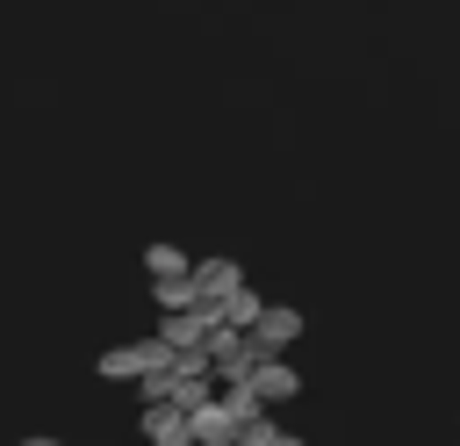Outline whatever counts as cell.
<instances>
[{"label": "cell", "instance_id": "8fae6325", "mask_svg": "<svg viewBox=\"0 0 460 446\" xmlns=\"http://www.w3.org/2000/svg\"><path fill=\"white\" fill-rule=\"evenodd\" d=\"M137 446H144V439H137Z\"/></svg>", "mask_w": 460, "mask_h": 446}, {"label": "cell", "instance_id": "52a82bcc", "mask_svg": "<svg viewBox=\"0 0 460 446\" xmlns=\"http://www.w3.org/2000/svg\"><path fill=\"white\" fill-rule=\"evenodd\" d=\"M187 266H194V259H187L180 245H144V273H151V281H172V273H187Z\"/></svg>", "mask_w": 460, "mask_h": 446}, {"label": "cell", "instance_id": "277c9868", "mask_svg": "<svg viewBox=\"0 0 460 446\" xmlns=\"http://www.w3.org/2000/svg\"><path fill=\"white\" fill-rule=\"evenodd\" d=\"M187 281H194V302H216V295H230V288L244 281V266H237V259H194Z\"/></svg>", "mask_w": 460, "mask_h": 446}, {"label": "cell", "instance_id": "30bf717a", "mask_svg": "<svg viewBox=\"0 0 460 446\" xmlns=\"http://www.w3.org/2000/svg\"><path fill=\"white\" fill-rule=\"evenodd\" d=\"M22 446H65V439H50V432H29V439H22Z\"/></svg>", "mask_w": 460, "mask_h": 446}, {"label": "cell", "instance_id": "9c48e42d", "mask_svg": "<svg viewBox=\"0 0 460 446\" xmlns=\"http://www.w3.org/2000/svg\"><path fill=\"white\" fill-rule=\"evenodd\" d=\"M266 446H309V439H295V432H273V439H266Z\"/></svg>", "mask_w": 460, "mask_h": 446}, {"label": "cell", "instance_id": "3957f363", "mask_svg": "<svg viewBox=\"0 0 460 446\" xmlns=\"http://www.w3.org/2000/svg\"><path fill=\"white\" fill-rule=\"evenodd\" d=\"M230 432H237V424H230V410H223V396L208 388V396L187 410V439H194V446H223Z\"/></svg>", "mask_w": 460, "mask_h": 446}, {"label": "cell", "instance_id": "5b68a950", "mask_svg": "<svg viewBox=\"0 0 460 446\" xmlns=\"http://www.w3.org/2000/svg\"><path fill=\"white\" fill-rule=\"evenodd\" d=\"M144 446H194V439H187V410L144 403Z\"/></svg>", "mask_w": 460, "mask_h": 446}, {"label": "cell", "instance_id": "8992f818", "mask_svg": "<svg viewBox=\"0 0 460 446\" xmlns=\"http://www.w3.org/2000/svg\"><path fill=\"white\" fill-rule=\"evenodd\" d=\"M208 309H216V324H230V331H244V324H252V317L266 309V295H259L252 281H237V288H230V295H216Z\"/></svg>", "mask_w": 460, "mask_h": 446}, {"label": "cell", "instance_id": "6da1fadb", "mask_svg": "<svg viewBox=\"0 0 460 446\" xmlns=\"http://www.w3.org/2000/svg\"><path fill=\"white\" fill-rule=\"evenodd\" d=\"M244 338L259 345V360H266V352H288V345L302 338V309H288V302H266V309L244 324Z\"/></svg>", "mask_w": 460, "mask_h": 446}, {"label": "cell", "instance_id": "ba28073f", "mask_svg": "<svg viewBox=\"0 0 460 446\" xmlns=\"http://www.w3.org/2000/svg\"><path fill=\"white\" fill-rule=\"evenodd\" d=\"M151 302H158V309H187V302H194V281H187V273H172V281H151Z\"/></svg>", "mask_w": 460, "mask_h": 446}, {"label": "cell", "instance_id": "7a4b0ae2", "mask_svg": "<svg viewBox=\"0 0 460 446\" xmlns=\"http://www.w3.org/2000/svg\"><path fill=\"white\" fill-rule=\"evenodd\" d=\"M244 388H252L266 410H280V403H295V396H302V374L288 367V352H266V360L244 374Z\"/></svg>", "mask_w": 460, "mask_h": 446}]
</instances>
